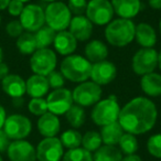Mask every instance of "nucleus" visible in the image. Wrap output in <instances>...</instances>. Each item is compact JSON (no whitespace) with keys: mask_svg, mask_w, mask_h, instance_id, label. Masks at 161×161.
Here are the masks:
<instances>
[{"mask_svg":"<svg viewBox=\"0 0 161 161\" xmlns=\"http://www.w3.org/2000/svg\"><path fill=\"white\" fill-rule=\"evenodd\" d=\"M158 109L153 102L145 96H137L120 107L118 123L125 130L135 136L143 135L154 127Z\"/></svg>","mask_w":161,"mask_h":161,"instance_id":"f257e3e1","label":"nucleus"},{"mask_svg":"<svg viewBox=\"0 0 161 161\" xmlns=\"http://www.w3.org/2000/svg\"><path fill=\"white\" fill-rule=\"evenodd\" d=\"M136 25L131 19H113L105 28L104 36L109 45L125 47L135 40Z\"/></svg>","mask_w":161,"mask_h":161,"instance_id":"f03ea898","label":"nucleus"},{"mask_svg":"<svg viewBox=\"0 0 161 161\" xmlns=\"http://www.w3.org/2000/svg\"><path fill=\"white\" fill-rule=\"evenodd\" d=\"M60 72L65 80L72 83H83L88 80L92 72V63L80 54L65 56L60 65Z\"/></svg>","mask_w":161,"mask_h":161,"instance_id":"7ed1b4c3","label":"nucleus"},{"mask_svg":"<svg viewBox=\"0 0 161 161\" xmlns=\"http://www.w3.org/2000/svg\"><path fill=\"white\" fill-rule=\"evenodd\" d=\"M120 106L115 95H109L97 102L91 112V119L96 126L103 127L118 120Z\"/></svg>","mask_w":161,"mask_h":161,"instance_id":"20e7f679","label":"nucleus"},{"mask_svg":"<svg viewBox=\"0 0 161 161\" xmlns=\"http://www.w3.org/2000/svg\"><path fill=\"white\" fill-rule=\"evenodd\" d=\"M45 23L55 32L64 31L69 29L72 19V14L66 3L62 1L50 3L44 9Z\"/></svg>","mask_w":161,"mask_h":161,"instance_id":"39448f33","label":"nucleus"},{"mask_svg":"<svg viewBox=\"0 0 161 161\" xmlns=\"http://www.w3.org/2000/svg\"><path fill=\"white\" fill-rule=\"evenodd\" d=\"M102 95V86L97 85L92 80H85L83 83H80L72 92L74 103L82 107L94 106L97 102L101 101Z\"/></svg>","mask_w":161,"mask_h":161,"instance_id":"423d86ee","label":"nucleus"},{"mask_svg":"<svg viewBox=\"0 0 161 161\" xmlns=\"http://www.w3.org/2000/svg\"><path fill=\"white\" fill-rule=\"evenodd\" d=\"M158 67V52L153 47H141L131 58V69L136 75L142 76Z\"/></svg>","mask_w":161,"mask_h":161,"instance_id":"0eeeda50","label":"nucleus"},{"mask_svg":"<svg viewBox=\"0 0 161 161\" xmlns=\"http://www.w3.org/2000/svg\"><path fill=\"white\" fill-rule=\"evenodd\" d=\"M114 9L109 0H90L85 16L96 25H107L114 18Z\"/></svg>","mask_w":161,"mask_h":161,"instance_id":"6e6552de","label":"nucleus"},{"mask_svg":"<svg viewBox=\"0 0 161 161\" xmlns=\"http://www.w3.org/2000/svg\"><path fill=\"white\" fill-rule=\"evenodd\" d=\"M58 63V58L53 50L50 47L38 49L30 58V67L32 72L38 75L47 76L52 71H54Z\"/></svg>","mask_w":161,"mask_h":161,"instance_id":"1a4fd4ad","label":"nucleus"},{"mask_svg":"<svg viewBox=\"0 0 161 161\" xmlns=\"http://www.w3.org/2000/svg\"><path fill=\"white\" fill-rule=\"evenodd\" d=\"M32 123L28 117L14 114L7 117L3 125V131L10 140H21L31 134Z\"/></svg>","mask_w":161,"mask_h":161,"instance_id":"9d476101","label":"nucleus"},{"mask_svg":"<svg viewBox=\"0 0 161 161\" xmlns=\"http://www.w3.org/2000/svg\"><path fill=\"white\" fill-rule=\"evenodd\" d=\"M47 104L50 113L56 115V116L65 115V113L74 104L72 91L67 90L65 87L53 90L47 95Z\"/></svg>","mask_w":161,"mask_h":161,"instance_id":"9b49d317","label":"nucleus"},{"mask_svg":"<svg viewBox=\"0 0 161 161\" xmlns=\"http://www.w3.org/2000/svg\"><path fill=\"white\" fill-rule=\"evenodd\" d=\"M36 150L39 161H61L64 154V147L58 137L42 139Z\"/></svg>","mask_w":161,"mask_h":161,"instance_id":"f8f14e48","label":"nucleus"},{"mask_svg":"<svg viewBox=\"0 0 161 161\" xmlns=\"http://www.w3.org/2000/svg\"><path fill=\"white\" fill-rule=\"evenodd\" d=\"M20 22L27 32H36L45 25L44 10L38 5H28L20 14Z\"/></svg>","mask_w":161,"mask_h":161,"instance_id":"ddd939ff","label":"nucleus"},{"mask_svg":"<svg viewBox=\"0 0 161 161\" xmlns=\"http://www.w3.org/2000/svg\"><path fill=\"white\" fill-rule=\"evenodd\" d=\"M117 67L113 62L107 60L93 63L91 72V80L99 86L108 85L116 78Z\"/></svg>","mask_w":161,"mask_h":161,"instance_id":"4468645a","label":"nucleus"},{"mask_svg":"<svg viewBox=\"0 0 161 161\" xmlns=\"http://www.w3.org/2000/svg\"><path fill=\"white\" fill-rule=\"evenodd\" d=\"M8 158L10 161H36V150L27 140H14L8 147Z\"/></svg>","mask_w":161,"mask_h":161,"instance_id":"2eb2a0df","label":"nucleus"},{"mask_svg":"<svg viewBox=\"0 0 161 161\" xmlns=\"http://www.w3.org/2000/svg\"><path fill=\"white\" fill-rule=\"evenodd\" d=\"M93 30H94V25L88 20L85 14L72 17L69 25V31L73 34L77 41L84 42V41L90 40Z\"/></svg>","mask_w":161,"mask_h":161,"instance_id":"dca6fc26","label":"nucleus"},{"mask_svg":"<svg viewBox=\"0 0 161 161\" xmlns=\"http://www.w3.org/2000/svg\"><path fill=\"white\" fill-rule=\"evenodd\" d=\"M53 47L56 53L63 56H67L73 54L77 49V40L69 30H64L56 33Z\"/></svg>","mask_w":161,"mask_h":161,"instance_id":"f3484780","label":"nucleus"},{"mask_svg":"<svg viewBox=\"0 0 161 161\" xmlns=\"http://www.w3.org/2000/svg\"><path fill=\"white\" fill-rule=\"evenodd\" d=\"M36 127L41 136L44 138L49 137H56V135L61 130V121L56 115L47 112L39 117Z\"/></svg>","mask_w":161,"mask_h":161,"instance_id":"a211bd4d","label":"nucleus"},{"mask_svg":"<svg viewBox=\"0 0 161 161\" xmlns=\"http://www.w3.org/2000/svg\"><path fill=\"white\" fill-rule=\"evenodd\" d=\"M114 12L123 19H132L141 10L140 0H110Z\"/></svg>","mask_w":161,"mask_h":161,"instance_id":"6ab92c4d","label":"nucleus"},{"mask_svg":"<svg viewBox=\"0 0 161 161\" xmlns=\"http://www.w3.org/2000/svg\"><path fill=\"white\" fill-rule=\"evenodd\" d=\"M3 92L12 98H20L27 93L25 80L17 74H8L1 80Z\"/></svg>","mask_w":161,"mask_h":161,"instance_id":"aec40b11","label":"nucleus"},{"mask_svg":"<svg viewBox=\"0 0 161 161\" xmlns=\"http://www.w3.org/2000/svg\"><path fill=\"white\" fill-rule=\"evenodd\" d=\"M25 88H27V94L32 98L44 97L50 90L47 76L33 74L25 80Z\"/></svg>","mask_w":161,"mask_h":161,"instance_id":"412c9836","label":"nucleus"},{"mask_svg":"<svg viewBox=\"0 0 161 161\" xmlns=\"http://www.w3.org/2000/svg\"><path fill=\"white\" fill-rule=\"evenodd\" d=\"M135 39L141 47H153L157 43V32L151 25L141 22L136 25Z\"/></svg>","mask_w":161,"mask_h":161,"instance_id":"4be33fe9","label":"nucleus"},{"mask_svg":"<svg viewBox=\"0 0 161 161\" xmlns=\"http://www.w3.org/2000/svg\"><path fill=\"white\" fill-rule=\"evenodd\" d=\"M140 88L149 97L161 96V74L152 72L142 75L140 78Z\"/></svg>","mask_w":161,"mask_h":161,"instance_id":"5701e85b","label":"nucleus"},{"mask_svg":"<svg viewBox=\"0 0 161 161\" xmlns=\"http://www.w3.org/2000/svg\"><path fill=\"white\" fill-rule=\"evenodd\" d=\"M84 53L85 58L93 64L106 60L108 55V47L103 41L92 40L85 45Z\"/></svg>","mask_w":161,"mask_h":161,"instance_id":"b1692460","label":"nucleus"},{"mask_svg":"<svg viewBox=\"0 0 161 161\" xmlns=\"http://www.w3.org/2000/svg\"><path fill=\"white\" fill-rule=\"evenodd\" d=\"M99 134H101L103 145L117 146L119 140H120V138L123 137V135L125 134V130L123 129L120 124L117 120L115 123L103 126Z\"/></svg>","mask_w":161,"mask_h":161,"instance_id":"393cba45","label":"nucleus"},{"mask_svg":"<svg viewBox=\"0 0 161 161\" xmlns=\"http://www.w3.org/2000/svg\"><path fill=\"white\" fill-rule=\"evenodd\" d=\"M123 153L117 146L102 145L93 154L94 161H121Z\"/></svg>","mask_w":161,"mask_h":161,"instance_id":"a878e982","label":"nucleus"},{"mask_svg":"<svg viewBox=\"0 0 161 161\" xmlns=\"http://www.w3.org/2000/svg\"><path fill=\"white\" fill-rule=\"evenodd\" d=\"M16 45L18 51L23 55H30V54L32 55L38 50L36 36L32 32H25L20 36H18Z\"/></svg>","mask_w":161,"mask_h":161,"instance_id":"bb28decb","label":"nucleus"},{"mask_svg":"<svg viewBox=\"0 0 161 161\" xmlns=\"http://www.w3.org/2000/svg\"><path fill=\"white\" fill-rule=\"evenodd\" d=\"M65 117H66V120L74 129H77L80 128L84 125L86 120V114L84 107L78 105H72V107L65 113Z\"/></svg>","mask_w":161,"mask_h":161,"instance_id":"cd10ccee","label":"nucleus"},{"mask_svg":"<svg viewBox=\"0 0 161 161\" xmlns=\"http://www.w3.org/2000/svg\"><path fill=\"white\" fill-rule=\"evenodd\" d=\"M55 36L56 32L52 28L47 27V25H43L42 28H40L34 34L38 49H47L50 45H52Z\"/></svg>","mask_w":161,"mask_h":161,"instance_id":"c85d7f7f","label":"nucleus"},{"mask_svg":"<svg viewBox=\"0 0 161 161\" xmlns=\"http://www.w3.org/2000/svg\"><path fill=\"white\" fill-rule=\"evenodd\" d=\"M60 140L62 142L63 147L69 149H74V148H78L82 145V134L78 130L74 129H67L62 132L60 137Z\"/></svg>","mask_w":161,"mask_h":161,"instance_id":"c756f323","label":"nucleus"},{"mask_svg":"<svg viewBox=\"0 0 161 161\" xmlns=\"http://www.w3.org/2000/svg\"><path fill=\"white\" fill-rule=\"evenodd\" d=\"M103 145L101 134L96 130H88L82 136V147L90 152H95Z\"/></svg>","mask_w":161,"mask_h":161,"instance_id":"7c9ffc66","label":"nucleus"},{"mask_svg":"<svg viewBox=\"0 0 161 161\" xmlns=\"http://www.w3.org/2000/svg\"><path fill=\"white\" fill-rule=\"evenodd\" d=\"M119 149H120L121 153L128 156V154H135L139 148L138 139L135 135L129 134V132H125L123 137L120 138L118 142Z\"/></svg>","mask_w":161,"mask_h":161,"instance_id":"2f4dec72","label":"nucleus"},{"mask_svg":"<svg viewBox=\"0 0 161 161\" xmlns=\"http://www.w3.org/2000/svg\"><path fill=\"white\" fill-rule=\"evenodd\" d=\"M62 161H94L92 152L87 151L83 147L69 149L63 154Z\"/></svg>","mask_w":161,"mask_h":161,"instance_id":"473e14b6","label":"nucleus"},{"mask_svg":"<svg viewBox=\"0 0 161 161\" xmlns=\"http://www.w3.org/2000/svg\"><path fill=\"white\" fill-rule=\"evenodd\" d=\"M28 109L32 115L42 116L43 114L49 112L47 99L43 98V97H41V98H32L28 104Z\"/></svg>","mask_w":161,"mask_h":161,"instance_id":"72a5a7b5","label":"nucleus"},{"mask_svg":"<svg viewBox=\"0 0 161 161\" xmlns=\"http://www.w3.org/2000/svg\"><path fill=\"white\" fill-rule=\"evenodd\" d=\"M147 150L150 156L161 159V134H156L149 137L147 141Z\"/></svg>","mask_w":161,"mask_h":161,"instance_id":"f704fd0d","label":"nucleus"},{"mask_svg":"<svg viewBox=\"0 0 161 161\" xmlns=\"http://www.w3.org/2000/svg\"><path fill=\"white\" fill-rule=\"evenodd\" d=\"M47 83H49L50 88L58 90V88L64 87L65 78L60 71H55V69H54V71H52L50 74H47Z\"/></svg>","mask_w":161,"mask_h":161,"instance_id":"c9c22d12","label":"nucleus"},{"mask_svg":"<svg viewBox=\"0 0 161 161\" xmlns=\"http://www.w3.org/2000/svg\"><path fill=\"white\" fill-rule=\"evenodd\" d=\"M67 7L71 11L72 16H83L86 11L87 1L86 0H69Z\"/></svg>","mask_w":161,"mask_h":161,"instance_id":"e433bc0d","label":"nucleus"},{"mask_svg":"<svg viewBox=\"0 0 161 161\" xmlns=\"http://www.w3.org/2000/svg\"><path fill=\"white\" fill-rule=\"evenodd\" d=\"M23 27L20 20H12L6 25V32L11 38H18L23 33Z\"/></svg>","mask_w":161,"mask_h":161,"instance_id":"4c0bfd02","label":"nucleus"},{"mask_svg":"<svg viewBox=\"0 0 161 161\" xmlns=\"http://www.w3.org/2000/svg\"><path fill=\"white\" fill-rule=\"evenodd\" d=\"M23 8H25L23 3L18 1V0H11L8 5V12L14 17H20Z\"/></svg>","mask_w":161,"mask_h":161,"instance_id":"58836bf2","label":"nucleus"},{"mask_svg":"<svg viewBox=\"0 0 161 161\" xmlns=\"http://www.w3.org/2000/svg\"><path fill=\"white\" fill-rule=\"evenodd\" d=\"M10 142L11 141H10L9 137L6 135V132L3 131V129H0V153L7 151Z\"/></svg>","mask_w":161,"mask_h":161,"instance_id":"ea45409f","label":"nucleus"},{"mask_svg":"<svg viewBox=\"0 0 161 161\" xmlns=\"http://www.w3.org/2000/svg\"><path fill=\"white\" fill-rule=\"evenodd\" d=\"M9 74V67L6 63H0V80H3Z\"/></svg>","mask_w":161,"mask_h":161,"instance_id":"a19ab883","label":"nucleus"},{"mask_svg":"<svg viewBox=\"0 0 161 161\" xmlns=\"http://www.w3.org/2000/svg\"><path fill=\"white\" fill-rule=\"evenodd\" d=\"M6 118H7V115H6V110L3 106L0 105V129H3V125H5Z\"/></svg>","mask_w":161,"mask_h":161,"instance_id":"79ce46f5","label":"nucleus"},{"mask_svg":"<svg viewBox=\"0 0 161 161\" xmlns=\"http://www.w3.org/2000/svg\"><path fill=\"white\" fill-rule=\"evenodd\" d=\"M121 161H142V160H141L140 156L135 153V154H128V156L123 157Z\"/></svg>","mask_w":161,"mask_h":161,"instance_id":"37998d69","label":"nucleus"},{"mask_svg":"<svg viewBox=\"0 0 161 161\" xmlns=\"http://www.w3.org/2000/svg\"><path fill=\"white\" fill-rule=\"evenodd\" d=\"M150 8L154 10H161V0H148Z\"/></svg>","mask_w":161,"mask_h":161,"instance_id":"c03bdc74","label":"nucleus"},{"mask_svg":"<svg viewBox=\"0 0 161 161\" xmlns=\"http://www.w3.org/2000/svg\"><path fill=\"white\" fill-rule=\"evenodd\" d=\"M10 1H11V0H0V10L7 9Z\"/></svg>","mask_w":161,"mask_h":161,"instance_id":"a18cd8bd","label":"nucleus"},{"mask_svg":"<svg viewBox=\"0 0 161 161\" xmlns=\"http://www.w3.org/2000/svg\"><path fill=\"white\" fill-rule=\"evenodd\" d=\"M158 67L161 69V50L160 52H158Z\"/></svg>","mask_w":161,"mask_h":161,"instance_id":"49530a36","label":"nucleus"},{"mask_svg":"<svg viewBox=\"0 0 161 161\" xmlns=\"http://www.w3.org/2000/svg\"><path fill=\"white\" fill-rule=\"evenodd\" d=\"M3 62V50L0 47V63Z\"/></svg>","mask_w":161,"mask_h":161,"instance_id":"de8ad7c7","label":"nucleus"},{"mask_svg":"<svg viewBox=\"0 0 161 161\" xmlns=\"http://www.w3.org/2000/svg\"><path fill=\"white\" fill-rule=\"evenodd\" d=\"M159 32H160V36H161V18L160 21H159Z\"/></svg>","mask_w":161,"mask_h":161,"instance_id":"09e8293b","label":"nucleus"},{"mask_svg":"<svg viewBox=\"0 0 161 161\" xmlns=\"http://www.w3.org/2000/svg\"><path fill=\"white\" fill-rule=\"evenodd\" d=\"M42 1H47V3H53V1H58V0H42Z\"/></svg>","mask_w":161,"mask_h":161,"instance_id":"8fccbe9b","label":"nucleus"},{"mask_svg":"<svg viewBox=\"0 0 161 161\" xmlns=\"http://www.w3.org/2000/svg\"><path fill=\"white\" fill-rule=\"evenodd\" d=\"M18 1H21V3H28V1H30V0H18Z\"/></svg>","mask_w":161,"mask_h":161,"instance_id":"3c124183","label":"nucleus"},{"mask_svg":"<svg viewBox=\"0 0 161 161\" xmlns=\"http://www.w3.org/2000/svg\"><path fill=\"white\" fill-rule=\"evenodd\" d=\"M0 161H3V157H1V156H0Z\"/></svg>","mask_w":161,"mask_h":161,"instance_id":"603ef678","label":"nucleus"},{"mask_svg":"<svg viewBox=\"0 0 161 161\" xmlns=\"http://www.w3.org/2000/svg\"><path fill=\"white\" fill-rule=\"evenodd\" d=\"M0 23H1V17H0Z\"/></svg>","mask_w":161,"mask_h":161,"instance_id":"864d4df0","label":"nucleus"}]
</instances>
